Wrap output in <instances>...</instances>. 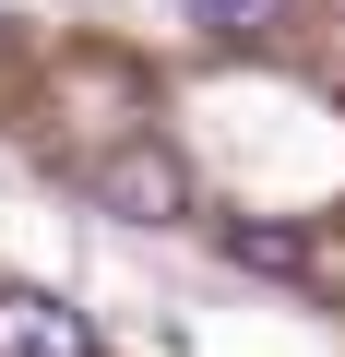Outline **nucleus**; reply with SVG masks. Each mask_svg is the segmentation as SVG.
I'll return each mask as SVG.
<instances>
[{
  "instance_id": "nucleus-3",
  "label": "nucleus",
  "mask_w": 345,
  "mask_h": 357,
  "mask_svg": "<svg viewBox=\"0 0 345 357\" xmlns=\"http://www.w3.org/2000/svg\"><path fill=\"white\" fill-rule=\"evenodd\" d=\"M227 250L262 262V274H298V262H309V238H286V227H227Z\"/></svg>"
},
{
  "instance_id": "nucleus-1",
  "label": "nucleus",
  "mask_w": 345,
  "mask_h": 357,
  "mask_svg": "<svg viewBox=\"0 0 345 357\" xmlns=\"http://www.w3.org/2000/svg\"><path fill=\"white\" fill-rule=\"evenodd\" d=\"M95 203H107L119 227H179V215H191V167L167 155V143H119V155L95 167Z\"/></svg>"
},
{
  "instance_id": "nucleus-4",
  "label": "nucleus",
  "mask_w": 345,
  "mask_h": 357,
  "mask_svg": "<svg viewBox=\"0 0 345 357\" xmlns=\"http://www.w3.org/2000/svg\"><path fill=\"white\" fill-rule=\"evenodd\" d=\"M191 13H203V24H262L274 0H191Z\"/></svg>"
},
{
  "instance_id": "nucleus-2",
  "label": "nucleus",
  "mask_w": 345,
  "mask_h": 357,
  "mask_svg": "<svg viewBox=\"0 0 345 357\" xmlns=\"http://www.w3.org/2000/svg\"><path fill=\"white\" fill-rule=\"evenodd\" d=\"M0 357H95V333L36 286H0Z\"/></svg>"
}]
</instances>
